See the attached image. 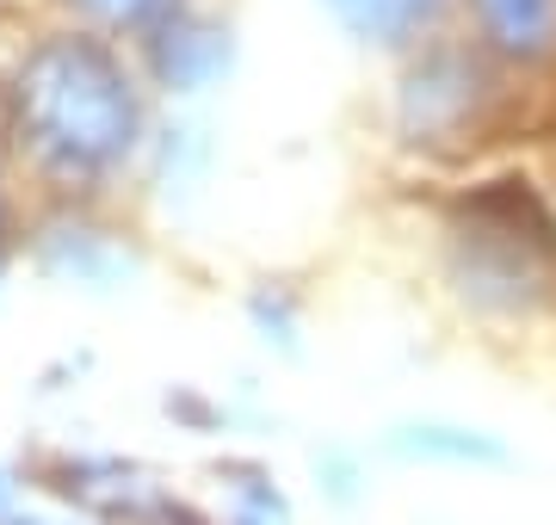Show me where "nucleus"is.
I'll use <instances>...</instances> for the list:
<instances>
[{"label": "nucleus", "mask_w": 556, "mask_h": 525, "mask_svg": "<svg viewBox=\"0 0 556 525\" xmlns=\"http://www.w3.org/2000/svg\"><path fill=\"white\" fill-rule=\"evenodd\" d=\"M316 7L346 43L378 56H408L420 43L445 38V20L457 13V0H316Z\"/></svg>", "instance_id": "6"}, {"label": "nucleus", "mask_w": 556, "mask_h": 525, "mask_svg": "<svg viewBox=\"0 0 556 525\" xmlns=\"http://www.w3.org/2000/svg\"><path fill=\"white\" fill-rule=\"evenodd\" d=\"M248 322H254V334L266 346H278V353H298V309H291V297L285 291H254L248 297Z\"/></svg>", "instance_id": "11"}, {"label": "nucleus", "mask_w": 556, "mask_h": 525, "mask_svg": "<svg viewBox=\"0 0 556 525\" xmlns=\"http://www.w3.org/2000/svg\"><path fill=\"white\" fill-rule=\"evenodd\" d=\"M13 7H20V0H0V20H7V13H13Z\"/></svg>", "instance_id": "15"}, {"label": "nucleus", "mask_w": 556, "mask_h": 525, "mask_svg": "<svg viewBox=\"0 0 556 525\" xmlns=\"http://www.w3.org/2000/svg\"><path fill=\"white\" fill-rule=\"evenodd\" d=\"M229 525H291V513H285V495H278L266 476H248V483H236V513H229Z\"/></svg>", "instance_id": "12"}, {"label": "nucleus", "mask_w": 556, "mask_h": 525, "mask_svg": "<svg viewBox=\"0 0 556 525\" xmlns=\"http://www.w3.org/2000/svg\"><path fill=\"white\" fill-rule=\"evenodd\" d=\"M13 247H20V210H13V174H7V155H0V284L13 272Z\"/></svg>", "instance_id": "13"}, {"label": "nucleus", "mask_w": 556, "mask_h": 525, "mask_svg": "<svg viewBox=\"0 0 556 525\" xmlns=\"http://www.w3.org/2000/svg\"><path fill=\"white\" fill-rule=\"evenodd\" d=\"M316 476H328V495L334 501H353L358 495V470H353V458H340V451H328V458H316Z\"/></svg>", "instance_id": "14"}, {"label": "nucleus", "mask_w": 556, "mask_h": 525, "mask_svg": "<svg viewBox=\"0 0 556 525\" xmlns=\"http://www.w3.org/2000/svg\"><path fill=\"white\" fill-rule=\"evenodd\" d=\"M130 56H137L142 81H149L155 100L199 105L204 93H217V87L236 75L241 38H236V20H229V13H211L199 0H186V7H174L167 20L149 25V31L130 43Z\"/></svg>", "instance_id": "4"}, {"label": "nucleus", "mask_w": 556, "mask_h": 525, "mask_svg": "<svg viewBox=\"0 0 556 525\" xmlns=\"http://www.w3.org/2000/svg\"><path fill=\"white\" fill-rule=\"evenodd\" d=\"M31 266L50 284L80 291V297H118L142 279L137 242L93 217V204H56L31 235Z\"/></svg>", "instance_id": "5"}, {"label": "nucleus", "mask_w": 556, "mask_h": 525, "mask_svg": "<svg viewBox=\"0 0 556 525\" xmlns=\"http://www.w3.org/2000/svg\"><path fill=\"white\" fill-rule=\"evenodd\" d=\"M470 43L501 68H544L556 56V0H457Z\"/></svg>", "instance_id": "7"}, {"label": "nucleus", "mask_w": 556, "mask_h": 525, "mask_svg": "<svg viewBox=\"0 0 556 525\" xmlns=\"http://www.w3.org/2000/svg\"><path fill=\"white\" fill-rule=\"evenodd\" d=\"M50 7H56V20H68V25H87V31L118 38V43H137L149 25H161L174 7H186V0H50Z\"/></svg>", "instance_id": "10"}, {"label": "nucleus", "mask_w": 556, "mask_h": 525, "mask_svg": "<svg viewBox=\"0 0 556 525\" xmlns=\"http://www.w3.org/2000/svg\"><path fill=\"white\" fill-rule=\"evenodd\" d=\"M204 167H211V130L199 118H167L155 124L149 137V155H142V174L167 192V199H192L204 185Z\"/></svg>", "instance_id": "8"}, {"label": "nucleus", "mask_w": 556, "mask_h": 525, "mask_svg": "<svg viewBox=\"0 0 556 525\" xmlns=\"http://www.w3.org/2000/svg\"><path fill=\"white\" fill-rule=\"evenodd\" d=\"M501 62H489L477 43L433 38L402 56L396 75V137L420 155H457L489 130L501 105Z\"/></svg>", "instance_id": "3"}, {"label": "nucleus", "mask_w": 556, "mask_h": 525, "mask_svg": "<svg viewBox=\"0 0 556 525\" xmlns=\"http://www.w3.org/2000/svg\"><path fill=\"white\" fill-rule=\"evenodd\" d=\"M149 137L155 93L130 43L56 20L0 68V155L56 204H100L142 167Z\"/></svg>", "instance_id": "1"}, {"label": "nucleus", "mask_w": 556, "mask_h": 525, "mask_svg": "<svg viewBox=\"0 0 556 525\" xmlns=\"http://www.w3.org/2000/svg\"><path fill=\"white\" fill-rule=\"evenodd\" d=\"M452 284L464 304L526 316L556 291V222L519 180H495L452 210Z\"/></svg>", "instance_id": "2"}, {"label": "nucleus", "mask_w": 556, "mask_h": 525, "mask_svg": "<svg viewBox=\"0 0 556 525\" xmlns=\"http://www.w3.org/2000/svg\"><path fill=\"white\" fill-rule=\"evenodd\" d=\"M390 451L408 458V464H507V445L495 433H477V426H457V421H408L390 433Z\"/></svg>", "instance_id": "9"}]
</instances>
